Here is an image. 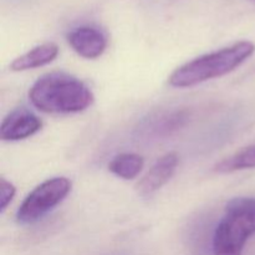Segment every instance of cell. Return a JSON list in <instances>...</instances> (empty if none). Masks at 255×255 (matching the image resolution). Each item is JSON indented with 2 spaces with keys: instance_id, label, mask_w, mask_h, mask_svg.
I'll return each mask as SVG.
<instances>
[{
  "instance_id": "cell-1",
  "label": "cell",
  "mask_w": 255,
  "mask_h": 255,
  "mask_svg": "<svg viewBox=\"0 0 255 255\" xmlns=\"http://www.w3.org/2000/svg\"><path fill=\"white\" fill-rule=\"evenodd\" d=\"M32 106L45 114H77L89 109L95 96L85 82L65 72H50L34 82L29 91Z\"/></svg>"
},
{
  "instance_id": "cell-2",
  "label": "cell",
  "mask_w": 255,
  "mask_h": 255,
  "mask_svg": "<svg viewBox=\"0 0 255 255\" xmlns=\"http://www.w3.org/2000/svg\"><path fill=\"white\" fill-rule=\"evenodd\" d=\"M254 51L255 45L252 41H238L186 62L172 72L168 82L173 87L186 89L224 76L246 62Z\"/></svg>"
},
{
  "instance_id": "cell-3",
  "label": "cell",
  "mask_w": 255,
  "mask_h": 255,
  "mask_svg": "<svg viewBox=\"0 0 255 255\" xmlns=\"http://www.w3.org/2000/svg\"><path fill=\"white\" fill-rule=\"evenodd\" d=\"M255 234V197H241L227 203L213 236V255H242Z\"/></svg>"
},
{
  "instance_id": "cell-4",
  "label": "cell",
  "mask_w": 255,
  "mask_h": 255,
  "mask_svg": "<svg viewBox=\"0 0 255 255\" xmlns=\"http://www.w3.org/2000/svg\"><path fill=\"white\" fill-rule=\"evenodd\" d=\"M71 191V181L66 177H54L35 187L20 204L16 221L20 224H32L59 206Z\"/></svg>"
},
{
  "instance_id": "cell-5",
  "label": "cell",
  "mask_w": 255,
  "mask_h": 255,
  "mask_svg": "<svg viewBox=\"0 0 255 255\" xmlns=\"http://www.w3.org/2000/svg\"><path fill=\"white\" fill-rule=\"evenodd\" d=\"M41 127L42 122L36 115L26 109H16L2 120L0 138L7 142L21 141L34 136Z\"/></svg>"
},
{
  "instance_id": "cell-6",
  "label": "cell",
  "mask_w": 255,
  "mask_h": 255,
  "mask_svg": "<svg viewBox=\"0 0 255 255\" xmlns=\"http://www.w3.org/2000/svg\"><path fill=\"white\" fill-rule=\"evenodd\" d=\"M179 163V157L176 152H169L156 161L148 169L141 181L137 183L136 189L139 196L151 197L162 188L173 177Z\"/></svg>"
},
{
  "instance_id": "cell-7",
  "label": "cell",
  "mask_w": 255,
  "mask_h": 255,
  "mask_svg": "<svg viewBox=\"0 0 255 255\" xmlns=\"http://www.w3.org/2000/svg\"><path fill=\"white\" fill-rule=\"evenodd\" d=\"M67 42L80 56L97 59L107 47V37L95 26H80L67 34Z\"/></svg>"
},
{
  "instance_id": "cell-8",
  "label": "cell",
  "mask_w": 255,
  "mask_h": 255,
  "mask_svg": "<svg viewBox=\"0 0 255 255\" xmlns=\"http://www.w3.org/2000/svg\"><path fill=\"white\" fill-rule=\"evenodd\" d=\"M57 55H59V46L54 42H45L16 57L10 64V69L12 71H26V70L37 69L54 61Z\"/></svg>"
},
{
  "instance_id": "cell-9",
  "label": "cell",
  "mask_w": 255,
  "mask_h": 255,
  "mask_svg": "<svg viewBox=\"0 0 255 255\" xmlns=\"http://www.w3.org/2000/svg\"><path fill=\"white\" fill-rule=\"evenodd\" d=\"M187 119H188V114L184 110L161 112L149 119L143 128L149 131L152 136H164L183 126Z\"/></svg>"
},
{
  "instance_id": "cell-10",
  "label": "cell",
  "mask_w": 255,
  "mask_h": 255,
  "mask_svg": "<svg viewBox=\"0 0 255 255\" xmlns=\"http://www.w3.org/2000/svg\"><path fill=\"white\" fill-rule=\"evenodd\" d=\"M143 166L144 161L139 154L125 152L112 158L109 164V169L115 176L128 181V179L136 178L141 173Z\"/></svg>"
},
{
  "instance_id": "cell-11",
  "label": "cell",
  "mask_w": 255,
  "mask_h": 255,
  "mask_svg": "<svg viewBox=\"0 0 255 255\" xmlns=\"http://www.w3.org/2000/svg\"><path fill=\"white\" fill-rule=\"evenodd\" d=\"M249 168H255V143L239 149L214 166V171L218 173H232Z\"/></svg>"
},
{
  "instance_id": "cell-12",
  "label": "cell",
  "mask_w": 255,
  "mask_h": 255,
  "mask_svg": "<svg viewBox=\"0 0 255 255\" xmlns=\"http://www.w3.org/2000/svg\"><path fill=\"white\" fill-rule=\"evenodd\" d=\"M15 192H16V189H15L14 184L7 182L5 178L0 179V212L1 213L12 201Z\"/></svg>"
}]
</instances>
